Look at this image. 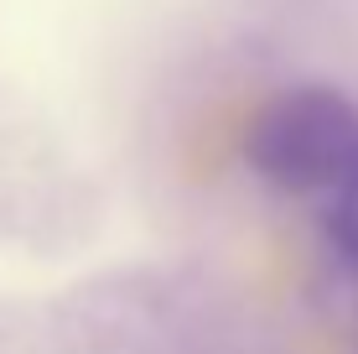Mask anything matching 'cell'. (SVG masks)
Listing matches in <instances>:
<instances>
[{"mask_svg":"<svg viewBox=\"0 0 358 354\" xmlns=\"http://www.w3.org/2000/svg\"><path fill=\"white\" fill-rule=\"evenodd\" d=\"M322 229L332 255L348 271H358V162L332 182V193H322Z\"/></svg>","mask_w":358,"mask_h":354,"instance_id":"7a4b0ae2","label":"cell"},{"mask_svg":"<svg viewBox=\"0 0 358 354\" xmlns=\"http://www.w3.org/2000/svg\"><path fill=\"white\" fill-rule=\"evenodd\" d=\"M244 156L255 177H265L270 188L296 193V198H322L358 162V104L322 83L286 89L250 120Z\"/></svg>","mask_w":358,"mask_h":354,"instance_id":"6da1fadb","label":"cell"}]
</instances>
